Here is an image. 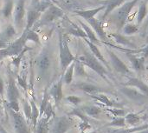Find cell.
<instances>
[{"label":"cell","mask_w":148,"mask_h":133,"mask_svg":"<svg viewBox=\"0 0 148 133\" xmlns=\"http://www.w3.org/2000/svg\"><path fill=\"white\" fill-rule=\"evenodd\" d=\"M82 64H84V66H88L91 70H93L95 72H96L99 76H101L104 80L108 81L107 76L108 75V70L101 64V63L92 54L89 52H85L83 55L78 57L77 59Z\"/></svg>","instance_id":"6da1fadb"},{"label":"cell","mask_w":148,"mask_h":133,"mask_svg":"<svg viewBox=\"0 0 148 133\" xmlns=\"http://www.w3.org/2000/svg\"><path fill=\"white\" fill-rule=\"evenodd\" d=\"M59 57L62 71H66V69L75 61V57L69 47L67 38L62 33H59Z\"/></svg>","instance_id":"7a4b0ae2"},{"label":"cell","mask_w":148,"mask_h":133,"mask_svg":"<svg viewBox=\"0 0 148 133\" xmlns=\"http://www.w3.org/2000/svg\"><path fill=\"white\" fill-rule=\"evenodd\" d=\"M27 33L26 31H23V34L20 37L16 39L14 42L10 43L7 47L4 49L0 50V58H3L9 56H18L23 50L25 48V44L27 42Z\"/></svg>","instance_id":"3957f363"},{"label":"cell","mask_w":148,"mask_h":133,"mask_svg":"<svg viewBox=\"0 0 148 133\" xmlns=\"http://www.w3.org/2000/svg\"><path fill=\"white\" fill-rule=\"evenodd\" d=\"M139 2V0H131L125 3H123L116 11L114 15V23L117 26L118 30H121L124 27L126 24V22L129 17V14L131 13L133 8L136 5V3Z\"/></svg>","instance_id":"277c9868"},{"label":"cell","mask_w":148,"mask_h":133,"mask_svg":"<svg viewBox=\"0 0 148 133\" xmlns=\"http://www.w3.org/2000/svg\"><path fill=\"white\" fill-rule=\"evenodd\" d=\"M63 15H64V12H63V10L61 8L52 4L49 9H47L44 11L42 17L41 18H39V20L36 22V24L34 26L41 27V26L49 24L51 22L55 21L56 19L62 17Z\"/></svg>","instance_id":"5b68a950"},{"label":"cell","mask_w":148,"mask_h":133,"mask_svg":"<svg viewBox=\"0 0 148 133\" xmlns=\"http://www.w3.org/2000/svg\"><path fill=\"white\" fill-rule=\"evenodd\" d=\"M120 91L121 94H123L125 97H127L129 100L134 102V104L138 105H145L148 102V97L145 94L139 91L137 89H134L133 87L128 86H121L120 88Z\"/></svg>","instance_id":"8992f818"},{"label":"cell","mask_w":148,"mask_h":133,"mask_svg":"<svg viewBox=\"0 0 148 133\" xmlns=\"http://www.w3.org/2000/svg\"><path fill=\"white\" fill-rule=\"evenodd\" d=\"M73 125V120L67 117H54V122L49 133H66Z\"/></svg>","instance_id":"52a82bcc"},{"label":"cell","mask_w":148,"mask_h":133,"mask_svg":"<svg viewBox=\"0 0 148 133\" xmlns=\"http://www.w3.org/2000/svg\"><path fill=\"white\" fill-rule=\"evenodd\" d=\"M108 53L110 57V60L113 64V67L114 68V70L117 72H119L120 74H122L124 76L133 74V72L127 66V64L114 51H112L111 50H108Z\"/></svg>","instance_id":"ba28073f"},{"label":"cell","mask_w":148,"mask_h":133,"mask_svg":"<svg viewBox=\"0 0 148 133\" xmlns=\"http://www.w3.org/2000/svg\"><path fill=\"white\" fill-rule=\"evenodd\" d=\"M11 117L13 119V125L16 133H30L29 125L27 121L23 118V116L20 112H15L13 111L10 112Z\"/></svg>","instance_id":"9c48e42d"},{"label":"cell","mask_w":148,"mask_h":133,"mask_svg":"<svg viewBox=\"0 0 148 133\" xmlns=\"http://www.w3.org/2000/svg\"><path fill=\"white\" fill-rule=\"evenodd\" d=\"M25 15V0H17L14 10V21L16 28H20L23 24Z\"/></svg>","instance_id":"30bf717a"},{"label":"cell","mask_w":148,"mask_h":133,"mask_svg":"<svg viewBox=\"0 0 148 133\" xmlns=\"http://www.w3.org/2000/svg\"><path fill=\"white\" fill-rule=\"evenodd\" d=\"M87 22L92 26V28L94 29L95 32L98 35V37L102 40L103 43L108 41V35L104 30L103 28V22L101 20L96 19L95 17H92L88 20H87Z\"/></svg>","instance_id":"8fae6325"},{"label":"cell","mask_w":148,"mask_h":133,"mask_svg":"<svg viewBox=\"0 0 148 133\" xmlns=\"http://www.w3.org/2000/svg\"><path fill=\"white\" fill-rule=\"evenodd\" d=\"M124 86L136 88L139 91L148 97V85L137 78H128L127 81L123 85Z\"/></svg>","instance_id":"7c38bea8"},{"label":"cell","mask_w":148,"mask_h":133,"mask_svg":"<svg viewBox=\"0 0 148 133\" xmlns=\"http://www.w3.org/2000/svg\"><path fill=\"white\" fill-rule=\"evenodd\" d=\"M7 96H8L9 102L18 101L20 98V92L16 85L15 79L12 77V75L9 76V82H8V86H7Z\"/></svg>","instance_id":"4fadbf2b"},{"label":"cell","mask_w":148,"mask_h":133,"mask_svg":"<svg viewBox=\"0 0 148 133\" xmlns=\"http://www.w3.org/2000/svg\"><path fill=\"white\" fill-rule=\"evenodd\" d=\"M125 54L127 57L129 59V61L131 62L133 68L136 71L140 72L145 70V57H138L134 53H130V52H125Z\"/></svg>","instance_id":"5bb4252c"},{"label":"cell","mask_w":148,"mask_h":133,"mask_svg":"<svg viewBox=\"0 0 148 133\" xmlns=\"http://www.w3.org/2000/svg\"><path fill=\"white\" fill-rule=\"evenodd\" d=\"M126 0H101L100 3L105 6V12L102 18L105 19L115 8L121 5Z\"/></svg>","instance_id":"9a60e30c"},{"label":"cell","mask_w":148,"mask_h":133,"mask_svg":"<svg viewBox=\"0 0 148 133\" xmlns=\"http://www.w3.org/2000/svg\"><path fill=\"white\" fill-rule=\"evenodd\" d=\"M41 17V13L38 12L36 9H31L28 11L27 14V20H26V26L23 30L28 31L31 30V28L36 24Z\"/></svg>","instance_id":"2e32d148"},{"label":"cell","mask_w":148,"mask_h":133,"mask_svg":"<svg viewBox=\"0 0 148 133\" xmlns=\"http://www.w3.org/2000/svg\"><path fill=\"white\" fill-rule=\"evenodd\" d=\"M84 41H85L86 44L88 45V47H89V49H90V51H91V53H92V54H93V55L101 62V63H102L107 68H108V69L110 70L108 63L107 62V60H106L105 57H103V55H102V53L101 52V51L99 50L98 46L95 45V44H94L93 43H91L88 38H84Z\"/></svg>","instance_id":"e0dca14e"},{"label":"cell","mask_w":148,"mask_h":133,"mask_svg":"<svg viewBox=\"0 0 148 133\" xmlns=\"http://www.w3.org/2000/svg\"><path fill=\"white\" fill-rule=\"evenodd\" d=\"M49 93L53 97L55 102L56 104H59V102L62 99V97H63V93H62V78L56 84H55L51 87V89L49 91Z\"/></svg>","instance_id":"ac0fdd59"},{"label":"cell","mask_w":148,"mask_h":133,"mask_svg":"<svg viewBox=\"0 0 148 133\" xmlns=\"http://www.w3.org/2000/svg\"><path fill=\"white\" fill-rule=\"evenodd\" d=\"M105 10V6L104 5H101V7H97V8H95V9H91V10H75V13L82 17H83L86 21L92 18V17H95V16L96 14H98L100 11Z\"/></svg>","instance_id":"d6986e66"},{"label":"cell","mask_w":148,"mask_h":133,"mask_svg":"<svg viewBox=\"0 0 148 133\" xmlns=\"http://www.w3.org/2000/svg\"><path fill=\"white\" fill-rule=\"evenodd\" d=\"M79 23H80V24L82 25V30H83L84 32L86 33L87 38H88L91 43H93L94 44H95V45H101V41L98 39V37H96L95 32L88 25H87L85 23H83L82 21H79Z\"/></svg>","instance_id":"ffe728a7"},{"label":"cell","mask_w":148,"mask_h":133,"mask_svg":"<svg viewBox=\"0 0 148 133\" xmlns=\"http://www.w3.org/2000/svg\"><path fill=\"white\" fill-rule=\"evenodd\" d=\"M50 62H51V60H50L49 54L46 51L42 52L41 54V56L38 59V63H37L38 68L42 73H45L49 70V68L50 66Z\"/></svg>","instance_id":"44dd1931"},{"label":"cell","mask_w":148,"mask_h":133,"mask_svg":"<svg viewBox=\"0 0 148 133\" xmlns=\"http://www.w3.org/2000/svg\"><path fill=\"white\" fill-rule=\"evenodd\" d=\"M90 97L92 98H94L95 100L103 104L104 105H106V106H108L109 108H116V107H118L120 105L116 104L115 102L112 101L108 96H106V95H104L102 93H97V94L90 95Z\"/></svg>","instance_id":"7402d4cb"},{"label":"cell","mask_w":148,"mask_h":133,"mask_svg":"<svg viewBox=\"0 0 148 133\" xmlns=\"http://www.w3.org/2000/svg\"><path fill=\"white\" fill-rule=\"evenodd\" d=\"M110 36L112 37H114V41L116 42V43H118V44H121V45H124V46H127V47H128V49H131V48H133V49H136V45L134 44V43H132L127 37H126L125 36H123V35H121V34H119V33H111L110 34Z\"/></svg>","instance_id":"603a6c76"},{"label":"cell","mask_w":148,"mask_h":133,"mask_svg":"<svg viewBox=\"0 0 148 133\" xmlns=\"http://www.w3.org/2000/svg\"><path fill=\"white\" fill-rule=\"evenodd\" d=\"M76 87L87 93H88L89 95H94V94H97V93H101L103 91V90L101 87H98L96 85H91V84H87V83H82L80 85H77Z\"/></svg>","instance_id":"cb8c5ba5"},{"label":"cell","mask_w":148,"mask_h":133,"mask_svg":"<svg viewBox=\"0 0 148 133\" xmlns=\"http://www.w3.org/2000/svg\"><path fill=\"white\" fill-rule=\"evenodd\" d=\"M16 29L12 25H9L0 35V41L10 44V41L16 36Z\"/></svg>","instance_id":"d4e9b609"},{"label":"cell","mask_w":148,"mask_h":133,"mask_svg":"<svg viewBox=\"0 0 148 133\" xmlns=\"http://www.w3.org/2000/svg\"><path fill=\"white\" fill-rule=\"evenodd\" d=\"M49 118L46 117H42L38 119L37 125H36V133H49Z\"/></svg>","instance_id":"484cf974"},{"label":"cell","mask_w":148,"mask_h":133,"mask_svg":"<svg viewBox=\"0 0 148 133\" xmlns=\"http://www.w3.org/2000/svg\"><path fill=\"white\" fill-rule=\"evenodd\" d=\"M29 104L31 105V118H30V124L33 128H36L37 125V122L39 119V109L36 107L35 102L33 100L29 101Z\"/></svg>","instance_id":"4316f807"},{"label":"cell","mask_w":148,"mask_h":133,"mask_svg":"<svg viewBox=\"0 0 148 133\" xmlns=\"http://www.w3.org/2000/svg\"><path fill=\"white\" fill-rule=\"evenodd\" d=\"M69 34H72L75 37H82V38H87V35L84 32V30L82 29H81L78 25H76L75 24L70 22V27L68 31Z\"/></svg>","instance_id":"83f0119b"},{"label":"cell","mask_w":148,"mask_h":133,"mask_svg":"<svg viewBox=\"0 0 148 133\" xmlns=\"http://www.w3.org/2000/svg\"><path fill=\"white\" fill-rule=\"evenodd\" d=\"M82 110L88 116H90V117H93V118H97L101 113V109L97 107V106H94V105L84 106V107L82 108Z\"/></svg>","instance_id":"f1b7e54d"},{"label":"cell","mask_w":148,"mask_h":133,"mask_svg":"<svg viewBox=\"0 0 148 133\" xmlns=\"http://www.w3.org/2000/svg\"><path fill=\"white\" fill-rule=\"evenodd\" d=\"M147 15V1H143L139 7V11H138V16H137V23L140 25L146 16Z\"/></svg>","instance_id":"f546056e"},{"label":"cell","mask_w":148,"mask_h":133,"mask_svg":"<svg viewBox=\"0 0 148 133\" xmlns=\"http://www.w3.org/2000/svg\"><path fill=\"white\" fill-rule=\"evenodd\" d=\"M13 9H14V2H13V0H7L6 3L3 5V9H2V13H3V17H6V18H10L11 17V15H12Z\"/></svg>","instance_id":"4dcf8cb0"},{"label":"cell","mask_w":148,"mask_h":133,"mask_svg":"<svg viewBox=\"0 0 148 133\" xmlns=\"http://www.w3.org/2000/svg\"><path fill=\"white\" fill-rule=\"evenodd\" d=\"M74 71H75V61L66 69L65 74L63 77V80L67 85L71 84L73 81V77H74Z\"/></svg>","instance_id":"1f68e13d"},{"label":"cell","mask_w":148,"mask_h":133,"mask_svg":"<svg viewBox=\"0 0 148 133\" xmlns=\"http://www.w3.org/2000/svg\"><path fill=\"white\" fill-rule=\"evenodd\" d=\"M125 120H126V123L127 124H128L130 125H133V126H135L142 119H141V118L140 116H138L135 113H127L125 116Z\"/></svg>","instance_id":"d6a6232c"},{"label":"cell","mask_w":148,"mask_h":133,"mask_svg":"<svg viewBox=\"0 0 148 133\" xmlns=\"http://www.w3.org/2000/svg\"><path fill=\"white\" fill-rule=\"evenodd\" d=\"M53 3L49 1V0H41L38 3H36L35 5V8L38 12L42 13L44 12L47 9H49Z\"/></svg>","instance_id":"836d02e7"},{"label":"cell","mask_w":148,"mask_h":133,"mask_svg":"<svg viewBox=\"0 0 148 133\" xmlns=\"http://www.w3.org/2000/svg\"><path fill=\"white\" fill-rule=\"evenodd\" d=\"M148 128V123H146L140 126H134L133 128L130 129H127V130H117L115 132H114L113 133H133V132H141L144 131L146 129Z\"/></svg>","instance_id":"e575fe53"},{"label":"cell","mask_w":148,"mask_h":133,"mask_svg":"<svg viewBox=\"0 0 148 133\" xmlns=\"http://www.w3.org/2000/svg\"><path fill=\"white\" fill-rule=\"evenodd\" d=\"M123 29V33L127 36H131L134 33H136L139 30V27L135 24H127L124 25Z\"/></svg>","instance_id":"d590c367"},{"label":"cell","mask_w":148,"mask_h":133,"mask_svg":"<svg viewBox=\"0 0 148 133\" xmlns=\"http://www.w3.org/2000/svg\"><path fill=\"white\" fill-rule=\"evenodd\" d=\"M75 75L79 77H86L87 73L84 69V64H82L80 61L75 59Z\"/></svg>","instance_id":"8d00e7d4"},{"label":"cell","mask_w":148,"mask_h":133,"mask_svg":"<svg viewBox=\"0 0 148 133\" xmlns=\"http://www.w3.org/2000/svg\"><path fill=\"white\" fill-rule=\"evenodd\" d=\"M49 103V94H48V91H45L44 93H43V98L42 100V104H41V106L39 108V118H42L43 113H44V111L48 105V104Z\"/></svg>","instance_id":"74e56055"},{"label":"cell","mask_w":148,"mask_h":133,"mask_svg":"<svg viewBox=\"0 0 148 133\" xmlns=\"http://www.w3.org/2000/svg\"><path fill=\"white\" fill-rule=\"evenodd\" d=\"M127 125L126 120H125V117H119V118H115L109 125L108 126H112V127H125Z\"/></svg>","instance_id":"f35d334b"},{"label":"cell","mask_w":148,"mask_h":133,"mask_svg":"<svg viewBox=\"0 0 148 133\" xmlns=\"http://www.w3.org/2000/svg\"><path fill=\"white\" fill-rule=\"evenodd\" d=\"M23 112H24V115L26 117V120H27V122H30V118H31V105L25 99L23 100Z\"/></svg>","instance_id":"ab89813d"},{"label":"cell","mask_w":148,"mask_h":133,"mask_svg":"<svg viewBox=\"0 0 148 133\" xmlns=\"http://www.w3.org/2000/svg\"><path fill=\"white\" fill-rule=\"evenodd\" d=\"M106 110H107L108 112H109L110 113H112V114H113L114 117H116V118L124 117V116L127 115L125 110H123V109H119V108H109V107H108Z\"/></svg>","instance_id":"60d3db41"},{"label":"cell","mask_w":148,"mask_h":133,"mask_svg":"<svg viewBox=\"0 0 148 133\" xmlns=\"http://www.w3.org/2000/svg\"><path fill=\"white\" fill-rule=\"evenodd\" d=\"M26 33H27V40H31L33 42H36V44H40V39H39L38 34L36 33L32 29L26 31Z\"/></svg>","instance_id":"b9f144b4"},{"label":"cell","mask_w":148,"mask_h":133,"mask_svg":"<svg viewBox=\"0 0 148 133\" xmlns=\"http://www.w3.org/2000/svg\"><path fill=\"white\" fill-rule=\"evenodd\" d=\"M71 115H75V116L79 117V118L82 120V122H87V123H88V118L87 116L84 114V112H83V111H82V109H75V110L71 112Z\"/></svg>","instance_id":"7bdbcfd3"},{"label":"cell","mask_w":148,"mask_h":133,"mask_svg":"<svg viewBox=\"0 0 148 133\" xmlns=\"http://www.w3.org/2000/svg\"><path fill=\"white\" fill-rule=\"evenodd\" d=\"M52 116H53V117H56V113L54 112V110H53L52 105H51V103L49 102V103L48 104V105H47V107H46L45 111H44V113H43L42 117H46V118H50Z\"/></svg>","instance_id":"ee69618b"},{"label":"cell","mask_w":148,"mask_h":133,"mask_svg":"<svg viewBox=\"0 0 148 133\" xmlns=\"http://www.w3.org/2000/svg\"><path fill=\"white\" fill-rule=\"evenodd\" d=\"M66 99L69 103H71V104H73L75 105H79L82 102V99L79 97H77V96H69V97L66 98Z\"/></svg>","instance_id":"f6af8a7d"},{"label":"cell","mask_w":148,"mask_h":133,"mask_svg":"<svg viewBox=\"0 0 148 133\" xmlns=\"http://www.w3.org/2000/svg\"><path fill=\"white\" fill-rule=\"evenodd\" d=\"M9 105H10V108L11 109V111H13L15 112H19L20 106H19L18 101H11V102H9Z\"/></svg>","instance_id":"bcb514c9"},{"label":"cell","mask_w":148,"mask_h":133,"mask_svg":"<svg viewBox=\"0 0 148 133\" xmlns=\"http://www.w3.org/2000/svg\"><path fill=\"white\" fill-rule=\"evenodd\" d=\"M17 82L25 91H27V82H26L25 78H22V77L18 76L17 77Z\"/></svg>","instance_id":"7dc6e473"},{"label":"cell","mask_w":148,"mask_h":133,"mask_svg":"<svg viewBox=\"0 0 148 133\" xmlns=\"http://www.w3.org/2000/svg\"><path fill=\"white\" fill-rule=\"evenodd\" d=\"M138 53H143V57L145 58L148 57V44L146 45L144 48L140 49V50H136L135 51V54H138Z\"/></svg>","instance_id":"c3c4849f"},{"label":"cell","mask_w":148,"mask_h":133,"mask_svg":"<svg viewBox=\"0 0 148 133\" xmlns=\"http://www.w3.org/2000/svg\"><path fill=\"white\" fill-rule=\"evenodd\" d=\"M3 93H4V83L3 78L0 77V96L1 98L3 97Z\"/></svg>","instance_id":"681fc988"},{"label":"cell","mask_w":148,"mask_h":133,"mask_svg":"<svg viewBox=\"0 0 148 133\" xmlns=\"http://www.w3.org/2000/svg\"><path fill=\"white\" fill-rule=\"evenodd\" d=\"M89 128H90V125L87 122H82V124H80V129L82 131H86L87 129H89Z\"/></svg>","instance_id":"f907efd6"},{"label":"cell","mask_w":148,"mask_h":133,"mask_svg":"<svg viewBox=\"0 0 148 133\" xmlns=\"http://www.w3.org/2000/svg\"><path fill=\"white\" fill-rule=\"evenodd\" d=\"M133 133H148V128L144 130V131H141V132H133Z\"/></svg>","instance_id":"816d5d0a"},{"label":"cell","mask_w":148,"mask_h":133,"mask_svg":"<svg viewBox=\"0 0 148 133\" xmlns=\"http://www.w3.org/2000/svg\"><path fill=\"white\" fill-rule=\"evenodd\" d=\"M0 131H1V132L2 133H7L6 132H5V130H4L3 128H2L1 126H0Z\"/></svg>","instance_id":"f5cc1de1"},{"label":"cell","mask_w":148,"mask_h":133,"mask_svg":"<svg viewBox=\"0 0 148 133\" xmlns=\"http://www.w3.org/2000/svg\"><path fill=\"white\" fill-rule=\"evenodd\" d=\"M40 1H41V0H33V3H35V5H36V3H38Z\"/></svg>","instance_id":"db71d44e"},{"label":"cell","mask_w":148,"mask_h":133,"mask_svg":"<svg viewBox=\"0 0 148 133\" xmlns=\"http://www.w3.org/2000/svg\"><path fill=\"white\" fill-rule=\"evenodd\" d=\"M146 118H142V119H148V114L147 115V116H145Z\"/></svg>","instance_id":"11a10c76"},{"label":"cell","mask_w":148,"mask_h":133,"mask_svg":"<svg viewBox=\"0 0 148 133\" xmlns=\"http://www.w3.org/2000/svg\"><path fill=\"white\" fill-rule=\"evenodd\" d=\"M2 102H3V101H2V98H0V105H2Z\"/></svg>","instance_id":"9f6ffc18"},{"label":"cell","mask_w":148,"mask_h":133,"mask_svg":"<svg viewBox=\"0 0 148 133\" xmlns=\"http://www.w3.org/2000/svg\"><path fill=\"white\" fill-rule=\"evenodd\" d=\"M88 133H96V132H88Z\"/></svg>","instance_id":"6f0895ef"}]
</instances>
